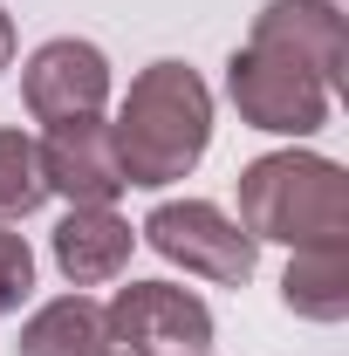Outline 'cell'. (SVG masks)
Segmentation results:
<instances>
[{
	"mask_svg": "<svg viewBox=\"0 0 349 356\" xmlns=\"http://www.w3.org/2000/svg\"><path fill=\"white\" fill-rule=\"evenodd\" d=\"M247 42L281 48L288 62H302L308 76H322L329 89L349 83V28H343V7H329V0H267L254 14Z\"/></svg>",
	"mask_w": 349,
	"mask_h": 356,
	"instance_id": "7",
	"label": "cell"
},
{
	"mask_svg": "<svg viewBox=\"0 0 349 356\" xmlns=\"http://www.w3.org/2000/svg\"><path fill=\"white\" fill-rule=\"evenodd\" d=\"M226 96H233L240 124H254L267 137H315L329 124V103H336V89L322 76H308L302 62H288L281 48H261V42L233 48Z\"/></svg>",
	"mask_w": 349,
	"mask_h": 356,
	"instance_id": "3",
	"label": "cell"
},
{
	"mask_svg": "<svg viewBox=\"0 0 349 356\" xmlns=\"http://www.w3.org/2000/svg\"><path fill=\"white\" fill-rule=\"evenodd\" d=\"M137 226L117 213V206H69L62 226H55V267L76 281V288H96V281H117L131 267Z\"/></svg>",
	"mask_w": 349,
	"mask_h": 356,
	"instance_id": "9",
	"label": "cell"
},
{
	"mask_svg": "<svg viewBox=\"0 0 349 356\" xmlns=\"http://www.w3.org/2000/svg\"><path fill=\"white\" fill-rule=\"evenodd\" d=\"M7 62H14V21L0 14V69H7Z\"/></svg>",
	"mask_w": 349,
	"mask_h": 356,
	"instance_id": "14",
	"label": "cell"
},
{
	"mask_svg": "<svg viewBox=\"0 0 349 356\" xmlns=\"http://www.w3.org/2000/svg\"><path fill=\"white\" fill-rule=\"evenodd\" d=\"M103 356H131V350H103Z\"/></svg>",
	"mask_w": 349,
	"mask_h": 356,
	"instance_id": "16",
	"label": "cell"
},
{
	"mask_svg": "<svg viewBox=\"0 0 349 356\" xmlns=\"http://www.w3.org/2000/svg\"><path fill=\"white\" fill-rule=\"evenodd\" d=\"M329 7H343V14H349V0H329Z\"/></svg>",
	"mask_w": 349,
	"mask_h": 356,
	"instance_id": "15",
	"label": "cell"
},
{
	"mask_svg": "<svg viewBox=\"0 0 349 356\" xmlns=\"http://www.w3.org/2000/svg\"><path fill=\"white\" fill-rule=\"evenodd\" d=\"M28 295H35V247L0 226V315H14Z\"/></svg>",
	"mask_w": 349,
	"mask_h": 356,
	"instance_id": "13",
	"label": "cell"
},
{
	"mask_svg": "<svg viewBox=\"0 0 349 356\" xmlns=\"http://www.w3.org/2000/svg\"><path fill=\"white\" fill-rule=\"evenodd\" d=\"M21 103L35 124H69V117H103L110 103V55L96 42L55 35L28 55L21 69Z\"/></svg>",
	"mask_w": 349,
	"mask_h": 356,
	"instance_id": "6",
	"label": "cell"
},
{
	"mask_svg": "<svg viewBox=\"0 0 349 356\" xmlns=\"http://www.w3.org/2000/svg\"><path fill=\"white\" fill-rule=\"evenodd\" d=\"M137 233H144L172 267L206 274V281H219V288H240V281L254 274V254H261V240H254L240 220H226L213 199H165Z\"/></svg>",
	"mask_w": 349,
	"mask_h": 356,
	"instance_id": "4",
	"label": "cell"
},
{
	"mask_svg": "<svg viewBox=\"0 0 349 356\" xmlns=\"http://www.w3.org/2000/svg\"><path fill=\"white\" fill-rule=\"evenodd\" d=\"M281 302L302 322H343L349 315V240L295 247V261L281 274Z\"/></svg>",
	"mask_w": 349,
	"mask_h": 356,
	"instance_id": "10",
	"label": "cell"
},
{
	"mask_svg": "<svg viewBox=\"0 0 349 356\" xmlns=\"http://www.w3.org/2000/svg\"><path fill=\"white\" fill-rule=\"evenodd\" d=\"M42 178L48 192H62L69 206H110L124 192V165H117V137L103 117H69L48 124L42 137Z\"/></svg>",
	"mask_w": 349,
	"mask_h": 356,
	"instance_id": "8",
	"label": "cell"
},
{
	"mask_svg": "<svg viewBox=\"0 0 349 356\" xmlns=\"http://www.w3.org/2000/svg\"><path fill=\"white\" fill-rule=\"evenodd\" d=\"M110 137H117L124 185H144V192L178 185V178H192V165L213 144V89L185 62H151L131 76Z\"/></svg>",
	"mask_w": 349,
	"mask_h": 356,
	"instance_id": "1",
	"label": "cell"
},
{
	"mask_svg": "<svg viewBox=\"0 0 349 356\" xmlns=\"http://www.w3.org/2000/svg\"><path fill=\"white\" fill-rule=\"evenodd\" d=\"M103 336H110V350H131V356H185L213 343V309L172 281H131L110 295Z\"/></svg>",
	"mask_w": 349,
	"mask_h": 356,
	"instance_id": "5",
	"label": "cell"
},
{
	"mask_svg": "<svg viewBox=\"0 0 349 356\" xmlns=\"http://www.w3.org/2000/svg\"><path fill=\"white\" fill-rule=\"evenodd\" d=\"M240 226L281 247L349 240V178L322 151H267L240 172Z\"/></svg>",
	"mask_w": 349,
	"mask_h": 356,
	"instance_id": "2",
	"label": "cell"
},
{
	"mask_svg": "<svg viewBox=\"0 0 349 356\" xmlns=\"http://www.w3.org/2000/svg\"><path fill=\"white\" fill-rule=\"evenodd\" d=\"M110 336H103V309L89 295H55L21 322V343L14 356H103Z\"/></svg>",
	"mask_w": 349,
	"mask_h": 356,
	"instance_id": "11",
	"label": "cell"
},
{
	"mask_svg": "<svg viewBox=\"0 0 349 356\" xmlns=\"http://www.w3.org/2000/svg\"><path fill=\"white\" fill-rule=\"evenodd\" d=\"M42 199H48L42 144L28 131H0V220H28Z\"/></svg>",
	"mask_w": 349,
	"mask_h": 356,
	"instance_id": "12",
	"label": "cell"
}]
</instances>
